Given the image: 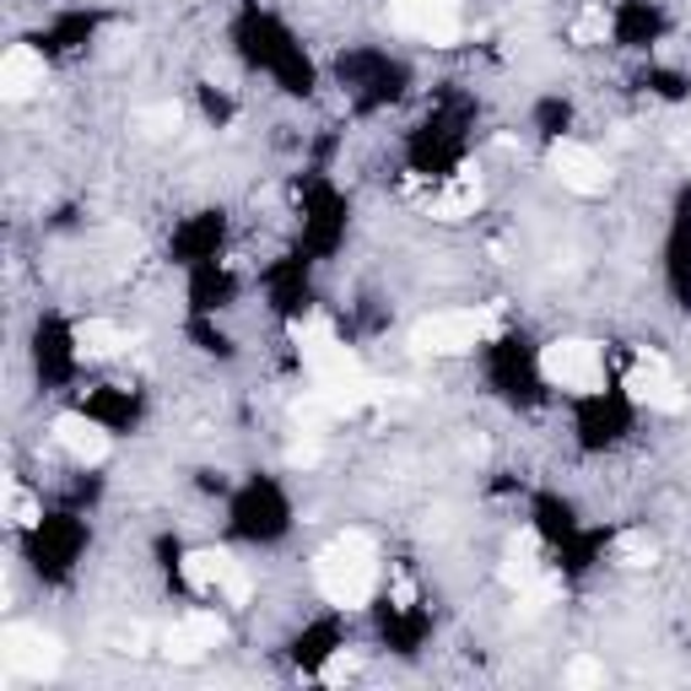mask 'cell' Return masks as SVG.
Returning <instances> with one entry per match:
<instances>
[{"label":"cell","instance_id":"3","mask_svg":"<svg viewBox=\"0 0 691 691\" xmlns=\"http://www.w3.org/2000/svg\"><path fill=\"white\" fill-rule=\"evenodd\" d=\"M492 336H497V314H487V308H454V314L422 319L411 330V346L422 356H465V351H476V346L492 341Z\"/></svg>","mask_w":691,"mask_h":691},{"label":"cell","instance_id":"1","mask_svg":"<svg viewBox=\"0 0 691 691\" xmlns=\"http://www.w3.org/2000/svg\"><path fill=\"white\" fill-rule=\"evenodd\" d=\"M297 351H303V362H308V373H314V389H319L325 400H336L341 417L356 411V406H367V400H378L373 373L362 367V356H356L351 346L336 341V330H330L325 319L297 325Z\"/></svg>","mask_w":691,"mask_h":691},{"label":"cell","instance_id":"13","mask_svg":"<svg viewBox=\"0 0 691 691\" xmlns=\"http://www.w3.org/2000/svg\"><path fill=\"white\" fill-rule=\"evenodd\" d=\"M497 578H503L508 589H535V584L546 578V573H540V557H535V546H529V540H514V546H508V557H503Z\"/></svg>","mask_w":691,"mask_h":691},{"label":"cell","instance_id":"18","mask_svg":"<svg viewBox=\"0 0 691 691\" xmlns=\"http://www.w3.org/2000/svg\"><path fill=\"white\" fill-rule=\"evenodd\" d=\"M573 33H578V44H600L605 33H610V16H605V5H589V11L578 16V27H573Z\"/></svg>","mask_w":691,"mask_h":691},{"label":"cell","instance_id":"6","mask_svg":"<svg viewBox=\"0 0 691 691\" xmlns=\"http://www.w3.org/2000/svg\"><path fill=\"white\" fill-rule=\"evenodd\" d=\"M0 659H5V676L44 681V676L60 670L66 648H60V637H49L44 626H5V632H0Z\"/></svg>","mask_w":691,"mask_h":691},{"label":"cell","instance_id":"20","mask_svg":"<svg viewBox=\"0 0 691 691\" xmlns=\"http://www.w3.org/2000/svg\"><path fill=\"white\" fill-rule=\"evenodd\" d=\"M147 130H152V136H168V130H178V103L152 108V114H147Z\"/></svg>","mask_w":691,"mask_h":691},{"label":"cell","instance_id":"5","mask_svg":"<svg viewBox=\"0 0 691 691\" xmlns=\"http://www.w3.org/2000/svg\"><path fill=\"white\" fill-rule=\"evenodd\" d=\"M626 395H632V406H643V411H665V417L687 411V384L670 373V362H665L659 351H637V362H632V373H626Z\"/></svg>","mask_w":691,"mask_h":691},{"label":"cell","instance_id":"17","mask_svg":"<svg viewBox=\"0 0 691 691\" xmlns=\"http://www.w3.org/2000/svg\"><path fill=\"white\" fill-rule=\"evenodd\" d=\"M11 524L16 529H33L38 524V497L27 487H16V481H11Z\"/></svg>","mask_w":691,"mask_h":691},{"label":"cell","instance_id":"12","mask_svg":"<svg viewBox=\"0 0 691 691\" xmlns=\"http://www.w3.org/2000/svg\"><path fill=\"white\" fill-rule=\"evenodd\" d=\"M476 206H481V178L470 168H459L437 195H432V216H437V222H459V216H470Z\"/></svg>","mask_w":691,"mask_h":691},{"label":"cell","instance_id":"16","mask_svg":"<svg viewBox=\"0 0 691 691\" xmlns=\"http://www.w3.org/2000/svg\"><path fill=\"white\" fill-rule=\"evenodd\" d=\"M163 654H168L173 665H195V659H206L211 648H206V643H200V637H195V632H189V626L178 621L168 637H163Z\"/></svg>","mask_w":691,"mask_h":691},{"label":"cell","instance_id":"15","mask_svg":"<svg viewBox=\"0 0 691 691\" xmlns=\"http://www.w3.org/2000/svg\"><path fill=\"white\" fill-rule=\"evenodd\" d=\"M654 557H659V546H654L643 529L616 535V562H621V567H654Z\"/></svg>","mask_w":691,"mask_h":691},{"label":"cell","instance_id":"22","mask_svg":"<svg viewBox=\"0 0 691 691\" xmlns=\"http://www.w3.org/2000/svg\"><path fill=\"white\" fill-rule=\"evenodd\" d=\"M319 676H325V681H346V676H356V654H330V665H325V670H319Z\"/></svg>","mask_w":691,"mask_h":691},{"label":"cell","instance_id":"14","mask_svg":"<svg viewBox=\"0 0 691 691\" xmlns=\"http://www.w3.org/2000/svg\"><path fill=\"white\" fill-rule=\"evenodd\" d=\"M77 351L82 356H119L125 351V330L108 319H82L77 325Z\"/></svg>","mask_w":691,"mask_h":691},{"label":"cell","instance_id":"19","mask_svg":"<svg viewBox=\"0 0 691 691\" xmlns=\"http://www.w3.org/2000/svg\"><path fill=\"white\" fill-rule=\"evenodd\" d=\"M567 681H573V687H600L605 670L595 659H573V665H567Z\"/></svg>","mask_w":691,"mask_h":691},{"label":"cell","instance_id":"9","mask_svg":"<svg viewBox=\"0 0 691 691\" xmlns=\"http://www.w3.org/2000/svg\"><path fill=\"white\" fill-rule=\"evenodd\" d=\"M38 86H44V55H38L33 44H11L5 60H0V92H5L11 103H22V97H33Z\"/></svg>","mask_w":691,"mask_h":691},{"label":"cell","instance_id":"7","mask_svg":"<svg viewBox=\"0 0 691 691\" xmlns=\"http://www.w3.org/2000/svg\"><path fill=\"white\" fill-rule=\"evenodd\" d=\"M389 11L400 33L422 38L432 49L459 44V0H389Z\"/></svg>","mask_w":691,"mask_h":691},{"label":"cell","instance_id":"10","mask_svg":"<svg viewBox=\"0 0 691 691\" xmlns=\"http://www.w3.org/2000/svg\"><path fill=\"white\" fill-rule=\"evenodd\" d=\"M55 443H60L77 465H103L108 448H114L108 432L97 428V422H86V417H60V422H55Z\"/></svg>","mask_w":691,"mask_h":691},{"label":"cell","instance_id":"2","mask_svg":"<svg viewBox=\"0 0 691 691\" xmlns=\"http://www.w3.org/2000/svg\"><path fill=\"white\" fill-rule=\"evenodd\" d=\"M314 584H319V595H325V600L341 605V610L367 605L373 584H378V546H373L362 529L336 535V540L314 557Z\"/></svg>","mask_w":691,"mask_h":691},{"label":"cell","instance_id":"21","mask_svg":"<svg viewBox=\"0 0 691 691\" xmlns=\"http://www.w3.org/2000/svg\"><path fill=\"white\" fill-rule=\"evenodd\" d=\"M249 595H255V578L238 567V573H233V584L222 589V600H227V605H249Z\"/></svg>","mask_w":691,"mask_h":691},{"label":"cell","instance_id":"8","mask_svg":"<svg viewBox=\"0 0 691 691\" xmlns=\"http://www.w3.org/2000/svg\"><path fill=\"white\" fill-rule=\"evenodd\" d=\"M546 168L557 173V184L573 189V195H605V189H610L605 157L595 147H584V141H557V147L546 152Z\"/></svg>","mask_w":691,"mask_h":691},{"label":"cell","instance_id":"4","mask_svg":"<svg viewBox=\"0 0 691 691\" xmlns=\"http://www.w3.org/2000/svg\"><path fill=\"white\" fill-rule=\"evenodd\" d=\"M540 378L562 395H600L605 389V351L595 341H551L540 351Z\"/></svg>","mask_w":691,"mask_h":691},{"label":"cell","instance_id":"11","mask_svg":"<svg viewBox=\"0 0 691 691\" xmlns=\"http://www.w3.org/2000/svg\"><path fill=\"white\" fill-rule=\"evenodd\" d=\"M233 573H238V562L227 551H189L184 557V584L195 595H222L233 584Z\"/></svg>","mask_w":691,"mask_h":691}]
</instances>
